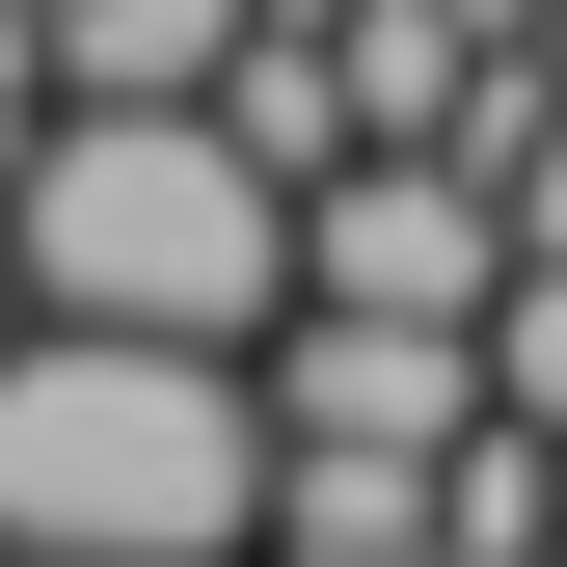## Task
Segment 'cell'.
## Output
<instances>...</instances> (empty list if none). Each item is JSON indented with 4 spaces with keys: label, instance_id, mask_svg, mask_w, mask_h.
<instances>
[{
    "label": "cell",
    "instance_id": "6da1fadb",
    "mask_svg": "<svg viewBox=\"0 0 567 567\" xmlns=\"http://www.w3.org/2000/svg\"><path fill=\"white\" fill-rule=\"evenodd\" d=\"M0 298L82 351H270L298 324V189L217 109H54L0 163Z\"/></svg>",
    "mask_w": 567,
    "mask_h": 567
},
{
    "label": "cell",
    "instance_id": "7a4b0ae2",
    "mask_svg": "<svg viewBox=\"0 0 567 567\" xmlns=\"http://www.w3.org/2000/svg\"><path fill=\"white\" fill-rule=\"evenodd\" d=\"M0 567H270V405L244 351H0Z\"/></svg>",
    "mask_w": 567,
    "mask_h": 567
},
{
    "label": "cell",
    "instance_id": "3957f363",
    "mask_svg": "<svg viewBox=\"0 0 567 567\" xmlns=\"http://www.w3.org/2000/svg\"><path fill=\"white\" fill-rule=\"evenodd\" d=\"M486 433L567 460V270H514V298H486Z\"/></svg>",
    "mask_w": 567,
    "mask_h": 567
}]
</instances>
